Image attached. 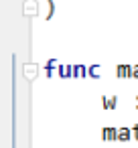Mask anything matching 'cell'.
Here are the masks:
<instances>
[{
  "mask_svg": "<svg viewBox=\"0 0 138 148\" xmlns=\"http://www.w3.org/2000/svg\"><path fill=\"white\" fill-rule=\"evenodd\" d=\"M37 12H39L37 0H27L25 2V16H31V14H37Z\"/></svg>",
  "mask_w": 138,
  "mask_h": 148,
  "instance_id": "obj_4",
  "label": "cell"
},
{
  "mask_svg": "<svg viewBox=\"0 0 138 148\" xmlns=\"http://www.w3.org/2000/svg\"><path fill=\"white\" fill-rule=\"evenodd\" d=\"M116 106H118V97L116 95L108 97V110H116Z\"/></svg>",
  "mask_w": 138,
  "mask_h": 148,
  "instance_id": "obj_10",
  "label": "cell"
},
{
  "mask_svg": "<svg viewBox=\"0 0 138 148\" xmlns=\"http://www.w3.org/2000/svg\"><path fill=\"white\" fill-rule=\"evenodd\" d=\"M85 75H87V67H83V65H73V77H75V79L85 77Z\"/></svg>",
  "mask_w": 138,
  "mask_h": 148,
  "instance_id": "obj_8",
  "label": "cell"
},
{
  "mask_svg": "<svg viewBox=\"0 0 138 148\" xmlns=\"http://www.w3.org/2000/svg\"><path fill=\"white\" fill-rule=\"evenodd\" d=\"M102 136H104V140H106V142H118V128L108 126V128H104V130H102Z\"/></svg>",
  "mask_w": 138,
  "mask_h": 148,
  "instance_id": "obj_2",
  "label": "cell"
},
{
  "mask_svg": "<svg viewBox=\"0 0 138 148\" xmlns=\"http://www.w3.org/2000/svg\"><path fill=\"white\" fill-rule=\"evenodd\" d=\"M25 77H27L29 81L37 77V65H35V63H33V65H25Z\"/></svg>",
  "mask_w": 138,
  "mask_h": 148,
  "instance_id": "obj_7",
  "label": "cell"
},
{
  "mask_svg": "<svg viewBox=\"0 0 138 148\" xmlns=\"http://www.w3.org/2000/svg\"><path fill=\"white\" fill-rule=\"evenodd\" d=\"M132 132H134V138L138 140V124H134V126H132Z\"/></svg>",
  "mask_w": 138,
  "mask_h": 148,
  "instance_id": "obj_12",
  "label": "cell"
},
{
  "mask_svg": "<svg viewBox=\"0 0 138 148\" xmlns=\"http://www.w3.org/2000/svg\"><path fill=\"white\" fill-rule=\"evenodd\" d=\"M134 79H138V65H134V75H132Z\"/></svg>",
  "mask_w": 138,
  "mask_h": 148,
  "instance_id": "obj_13",
  "label": "cell"
},
{
  "mask_svg": "<svg viewBox=\"0 0 138 148\" xmlns=\"http://www.w3.org/2000/svg\"><path fill=\"white\" fill-rule=\"evenodd\" d=\"M59 65H61V63H59L57 59H49V61H47V65H45V69H47V77H51V75H53V71H55V69H59Z\"/></svg>",
  "mask_w": 138,
  "mask_h": 148,
  "instance_id": "obj_6",
  "label": "cell"
},
{
  "mask_svg": "<svg viewBox=\"0 0 138 148\" xmlns=\"http://www.w3.org/2000/svg\"><path fill=\"white\" fill-rule=\"evenodd\" d=\"M132 138V128H118V142H130Z\"/></svg>",
  "mask_w": 138,
  "mask_h": 148,
  "instance_id": "obj_3",
  "label": "cell"
},
{
  "mask_svg": "<svg viewBox=\"0 0 138 148\" xmlns=\"http://www.w3.org/2000/svg\"><path fill=\"white\" fill-rule=\"evenodd\" d=\"M116 75H118V79H130L134 75V67H130V65H118L116 67Z\"/></svg>",
  "mask_w": 138,
  "mask_h": 148,
  "instance_id": "obj_1",
  "label": "cell"
},
{
  "mask_svg": "<svg viewBox=\"0 0 138 148\" xmlns=\"http://www.w3.org/2000/svg\"><path fill=\"white\" fill-rule=\"evenodd\" d=\"M47 2H49V12H47V21H51V18H53V12H55V2H53V0H47Z\"/></svg>",
  "mask_w": 138,
  "mask_h": 148,
  "instance_id": "obj_11",
  "label": "cell"
},
{
  "mask_svg": "<svg viewBox=\"0 0 138 148\" xmlns=\"http://www.w3.org/2000/svg\"><path fill=\"white\" fill-rule=\"evenodd\" d=\"M57 73H59L61 79H65V77H73V65H59Z\"/></svg>",
  "mask_w": 138,
  "mask_h": 148,
  "instance_id": "obj_5",
  "label": "cell"
},
{
  "mask_svg": "<svg viewBox=\"0 0 138 148\" xmlns=\"http://www.w3.org/2000/svg\"><path fill=\"white\" fill-rule=\"evenodd\" d=\"M87 75L93 77V79H100V69H97V65H89V67H87Z\"/></svg>",
  "mask_w": 138,
  "mask_h": 148,
  "instance_id": "obj_9",
  "label": "cell"
}]
</instances>
